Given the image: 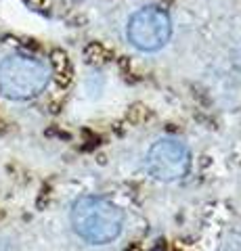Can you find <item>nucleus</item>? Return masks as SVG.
Returning a JSON list of instances; mask_svg holds the SVG:
<instances>
[{"instance_id": "nucleus-1", "label": "nucleus", "mask_w": 241, "mask_h": 251, "mask_svg": "<svg viewBox=\"0 0 241 251\" xmlns=\"http://www.w3.org/2000/svg\"><path fill=\"white\" fill-rule=\"evenodd\" d=\"M72 228L90 245H107L120 237L124 226L122 209L109 199L97 195H84L72 205Z\"/></svg>"}, {"instance_id": "nucleus-2", "label": "nucleus", "mask_w": 241, "mask_h": 251, "mask_svg": "<svg viewBox=\"0 0 241 251\" xmlns=\"http://www.w3.org/2000/svg\"><path fill=\"white\" fill-rule=\"evenodd\" d=\"M51 82V67L32 54H11L0 63V92L11 100H29Z\"/></svg>"}, {"instance_id": "nucleus-3", "label": "nucleus", "mask_w": 241, "mask_h": 251, "mask_svg": "<svg viewBox=\"0 0 241 251\" xmlns=\"http://www.w3.org/2000/svg\"><path fill=\"white\" fill-rule=\"evenodd\" d=\"M128 42L141 52H158L172 38V19L161 6H143L130 15L126 25Z\"/></svg>"}, {"instance_id": "nucleus-4", "label": "nucleus", "mask_w": 241, "mask_h": 251, "mask_svg": "<svg viewBox=\"0 0 241 251\" xmlns=\"http://www.w3.org/2000/svg\"><path fill=\"white\" fill-rule=\"evenodd\" d=\"M191 168V153L178 138H160L145 157V170L158 182H174L187 176Z\"/></svg>"}]
</instances>
